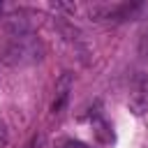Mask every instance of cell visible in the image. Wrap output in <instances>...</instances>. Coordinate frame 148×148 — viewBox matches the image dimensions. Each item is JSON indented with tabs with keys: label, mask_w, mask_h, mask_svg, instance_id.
<instances>
[{
	"label": "cell",
	"mask_w": 148,
	"mask_h": 148,
	"mask_svg": "<svg viewBox=\"0 0 148 148\" xmlns=\"http://www.w3.org/2000/svg\"><path fill=\"white\" fill-rule=\"evenodd\" d=\"M44 42L32 35H9L0 44V62L7 67H28L44 58Z\"/></svg>",
	"instance_id": "1"
},
{
	"label": "cell",
	"mask_w": 148,
	"mask_h": 148,
	"mask_svg": "<svg viewBox=\"0 0 148 148\" xmlns=\"http://www.w3.org/2000/svg\"><path fill=\"white\" fill-rule=\"evenodd\" d=\"M39 14L37 12H30V9H18V12H12L2 18V25L9 35H32L35 28L39 25Z\"/></svg>",
	"instance_id": "2"
},
{
	"label": "cell",
	"mask_w": 148,
	"mask_h": 148,
	"mask_svg": "<svg viewBox=\"0 0 148 148\" xmlns=\"http://www.w3.org/2000/svg\"><path fill=\"white\" fill-rule=\"evenodd\" d=\"M127 109L134 116H143L148 111V74L146 72H136L130 86V95H127Z\"/></svg>",
	"instance_id": "3"
},
{
	"label": "cell",
	"mask_w": 148,
	"mask_h": 148,
	"mask_svg": "<svg viewBox=\"0 0 148 148\" xmlns=\"http://www.w3.org/2000/svg\"><path fill=\"white\" fill-rule=\"evenodd\" d=\"M72 86H74V76L69 72H65L56 83V99L51 102V111L53 113H60L65 109V104L69 99V92H72Z\"/></svg>",
	"instance_id": "4"
},
{
	"label": "cell",
	"mask_w": 148,
	"mask_h": 148,
	"mask_svg": "<svg viewBox=\"0 0 148 148\" xmlns=\"http://www.w3.org/2000/svg\"><path fill=\"white\" fill-rule=\"evenodd\" d=\"M92 127H95V134H97V139H99L102 143H111V141H113V132H111V127H109L106 120L97 118V120L92 123Z\"/></svg>",
	"instance_id": "5"
},
{
	"label": "cell",
	"mask_w": 148,
	"mask_h": 148,
	"mask_svg": "<svg viewBox=\"0 0 148 148\" xmlns=\"http://www.w3.org/2000/svg\"><path fill=\"white\" fill-rule=\"evenodd\" d=\"M136 53H139V58H141L143 62H148V28H143V30H141V35H139Z\"/></svg>",
	"instance_id": "6"
},
{
	"label": "cell",
	"mask_w": 148,
	"mask_h": 148,
	"mask_svg": "<svg viewBox=\"0 0 148 148\" xmlns=\"http://www.w3.org/2000/svg\"><path fill=\"white\" fill-rule=\"evenodd\" d=\"M7 143H9V130H7L5 120L0 118V148H7Z\"/></svg>",
	"instance_id": "7"
},
{
	"label": "cell",
	"mask_w": 148,
	"mask_h": 148,
	"mask_svg": "<svg viewBox=\"0 0 148 148\" xmlns=\"http://www.w3.org/2000/svg\"><path fill=\"white\" fill-rule=\"evenodd\" d=\"M51 9H56V12H67V14H74V12H76V5H65V2H51Z\"/></svg>",
	"instance_id": "8"
},
{
	"label": "cell",
	"mask_w": 148,
	"mask_h": 148,
	"mask_svg": "<svg viewBox=\"0 0 148 148\" xmlns=\"http://www.w3.org/2000/svg\"><path fill=\"white\" fill-rule=\"evenodd\" d=\"M62 148H92V146H88V143H83V141H76V139H69V141L62 143Z\"/></svg>",
	"instance_id": "9"
}]
</instances>
